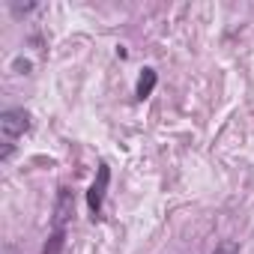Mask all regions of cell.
Instances as JSON below:
<instances>
[{
  "mask_svg": "<svg viewBox=\"0 0 254 254\" xmlns=\"http://www.w3.org/2000/svg\"><path fill=\"white\" fill-rule=\"evenodd\" d=\"M15 69H18V75H27V72H30V60H21V57H18V60H15Z\"/></svg>",
  "mask_w": 254,
  "mask_h": 254,
  "instance_id": "obj_7",
  "label": "cell"
},
{
  "mask_svg": "<svg viewBox=\"0 0 254 254\" xmlns=\"http://www.w3.org/2000/svg\"><path fill=\"white\" fill-rule=\"evenodd\" d=\"M75 215V197H72V189H60L57 191V200H54V215H51V227L54 230H66L69 218Z\"/></svg>",
  "mask_w": 254,
  "mask_h": 254,
  "instance_id": "obj_3",
  "label": "cell"
},
{
  "mask_svg": "<svg viewBox=\"0 0 254 254\" xmlns=\"http://www.w3.org/2000/svg\"><path fill=\"white\" fill-rule=\"evenodd\" d=\"M156 84H159V75H156V69L153 66H144L141 69V75H138V84H135V99H150L153 96V90H156Z\"/></svg>",
  "mask_w": 254,
  "mask_h": 254,
  "instance_id": "obj_4",
  "label": "cell"
},
{
  "mask_svg": "<svg viewBox=\"0 0 254 254\" xmlns=\"http://www.w3.org/2000/svg\"><path fill=\"white\" fill-rule=\"evenodd\" d=\"M212 254H239V242L236 239H221Z\"/></svg>",
  "mask_w": 254,
  "mask_h": 254,
  "instance_id": "obj_6",
  "label": "cell"
},
{
  "mask_svg": "<svg viewBox=\"0 0 254 254\" xmlns=\"http://www.w3.org/2000/svg\"><path fill=\"white\" fill-rule=\"evenodd\" d=\"M108 186H111V168H108L105 162H99V168H96V180H93V186L87 189V206H90L93 218H99V212H102V203H105Z\"/></svg>",
  "mask_w": 254,
  "mask_h": 254,
  "instance_id": "obj_2",
  "label": "cell"
},
{
  "mask_svg": "<svg viewBox=\"0 0 254 254\" xmlns=\"http://www.w3.org/2000/svg\"><path fill=\"white\" fill-rule=\"evenodd\" d=\"M66 248V230H51V236L42 245V254H63Z\"/></svg>",
  "mask_w": 254,
  "mask_h": 254,
  "instance_id": "obj_5",
  "label": "cell"
},
{
  "mask_svg": "<svg viewBox=\"0 0 254 254\" xmlns=\"http://www.w3.org/2000/svg\"><path fill=\"white\" fill-rule=\"evenodd\" d=\"M30 129V114L24 108H6L0 111V138H3V150H0V162H9L15 141Z\"/></svg>",
  "mask_w": 254,
  "mask_h": 254,
  "instance_id": "obj_1",
  "label": "cell"
}]
</instances>
